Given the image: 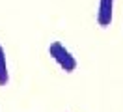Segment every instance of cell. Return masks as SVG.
I'll return each mask as SVG.
<instances>
[{
	"label": "cell",
	"instance_id": "obj_3",
	"mask_svg": "<svg viewBox=\"0 0 123 112\" xmlns=\"http://www.w3.org/2000/svg\"><path fill=\"white\" fill-rule=\"evenodd\" d=\"M9 82V71H8V60H6V51L0 45V86H6Z\"/></svg>",
	"mask_w": 123,
	"mask_h": 112
},
{
	"label": "cell",
	"instance_id": "obj_1",
	"mask_svg": "<svg viewBox=\"0 0 123 112\" xmlns=\"http://www.w3.org/2000/svg\"><path fill=\"white\" fill-rule=\"evenodd\" d=\"M49 54H50V58H52L65 73H73L78 66V62H77V58L73 56V52H71L69 49H65V45L62 43V41H52V43L49 45Z\"/></svg>",
	"mask_w": 123,
	"mask_h": 112
},
{
	"label": "cell",
	"instance_id": "obj_2",
	"mask_svg": "<svg viewBox=\"0 0 123 112\" xmlns=\"http://www.w3.org/2000/svg\"><path fill=\"white\" fill-rule=\"evenodd\" d=\"M114 17V0H99V11H97V22L103 28H108L112 24Z\"/></svg>",
	"mask_w": 123,
	"mask_h": 112
}]
</instances>
